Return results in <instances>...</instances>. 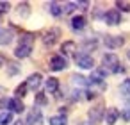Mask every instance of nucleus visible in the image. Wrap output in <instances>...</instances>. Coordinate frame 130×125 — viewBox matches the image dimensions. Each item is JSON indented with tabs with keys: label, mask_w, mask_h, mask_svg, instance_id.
Segmentation results:
<instances>
[{
	"label": "nucleus",
	"mask_w": 130,
	"mask_h": 125,
	"mask_svg": "<svg viewBox=\"0 0 130 125\" xmlns=\"http://www.w3.org/2000/svg\"><path fill=\"white\" fill-rule=\"evenodd\" d=\"M84 98H86V100H93V98H96V93H94V91L86 89V91H84Z\"/></svg>",
	"instance_id": "473e14b6"
},
{
	"label": "nucleus",
	"mask_w": 130,
	"mask_h": 125,
	"mask_svg": "<svg viewBox=\"0 0 130 125\" xmlns=\"http://www.w3.org/2000/svg\"><path fill=\"white\" fill-rule=\"evenodd\" d=\"M41 82H43V75H41L39 72H36V73L29 75V79L25 80L27 88H29V89H32V91H36V89H38V88L41 86Z\"/></svg>",
	"instance_id": "9d476101"
},
{
	"label": "nucleus",
	"mask_w": 130,
	"mask_h": 125,
	"mask_svg": "<svg viewBox=\"0 0 130 125\" xmlns=\"http://www.w3.org/2000/svg\"><path fill=\"white\" fill-rule=\"evenodd\" d=\"M34 104H36V107H45V105L48 104L46 95H45L43 91H38V93H36V100H34Z\"/></svg>",
	"instance_id": "4be33fe9"
},
{
	"label": "nucleus",
	"mask_w": 130,
	"mask_h": 125,
	"mask_svg": "<svg viewBox=\"0 0 130 125\" xmlns=\"http://www.w3.org/2000/svg\"><path fill=\"white\" fill-rule=\"evenodd\" d=\"M103 45L107 48H110V50H116V48H119V47L125 45V38L123 36H110V34H107L103 38Z\"/></svg>",
	"instance_id": "423d86ee"
},
{
	"label": "nucleus",
	"mask_w": 130,
	"mask_h": 125,
	"mask_svg": "<svg viewBox=\"0 0 130 125\" xmlns=\"http://www.w3.org/2000/svg\"><path fill=\"white\" fill-rule=\"evenodd\" d=\"M126 55H128V59H130V50H128V52H126Z\"/></svg>",
	"instance_id": "58836bf2"
},
{
	"label": "nucleus",
	"mask_w": 130,
	"mask_h": 125,
	"mask_svg": "<svg viewBox=\"0 0 130 125\" xmlns=\"http://www.w3.org/2000/svg\"><path fill=\"white\" fill-rule=\"evenodd\" d=\"M7 107H9V98L2 96V98H0V109H7Z\"/></svg>",
	"instance_id": "72a5a7b5"
},
{
	"label": "nucleus",
	"mask_w": 130,
	"mask_h": 125,
	"mask_svg": "<svg viewBox=\"0 0 130 125\" xmlns=\"http://www.w3.org/2000/svg\"><path fill=\"white\" fill-rule=\"evenodd\" d=\"M102 68H103L107 73H125V68L119 64L118 55L112 54V52L103 54V57H102Z\"/></svg>",
	"instance_id": "f257e3e1"
},
{
	"label": "nucleus",
	"mask_w": 130,
	"mask_h": 125,
	"mask_svg": "<svg viewBox=\"0 0 130 125\" xmlns=\"http://www.w3.org/2000/svg\"><path fill=\"white\" fill-rule=\"evenodd\" d=\"M103 22H105L107 25H110V27L119 25V23H121V13H119V11H116V9L105 11V13H103Z\"/></svg>",
	"instance_id": "6e6552de"
},
{
	"label": "nucleus",
	"mask_w": 130,
	"mask_h": 125,
	"mask_svg": "<svg viewBox=\"0 0 130 125\" xmlns=\"http://www.w3.org/2000/svg\"><path fill=\"white\" fill-rule=\"evenodd\" d=\"M75 63L82 70H93L94 68V59L91 55H87V54H82V52L75 54Z\"/></svg>",
	"instance_id": "7ed1b4c3"
},
{
	"label": "nucleus",
	"mask_w": 130,
	"mask_h": 125,
	"mask_svg": "<svg viewBox=\"0 0 130 125\" xmlns=\"http://www.w3.org/2000/svg\"><path fill=\"white\" fill-rule=\"evenodd\" d=\"M116 11L130 13V2H125V0H118V2H116Z\"/></svg>",
	"instance_id": "cd10ccee"
},
{
	"label": "nucleus",
	"mask_w": 130,
	"mask_h": 125,
	"mask_svg": "<svg viewBox=\"0 0 130 125\" xmlns=\"http://www.w3.org/2000/svg\"><path fill=\"white\" fill-rule=\"evenodd\" d=\"M20 72H22V68H20L18 63H9V61H7V75H9V77H14V75H18Z\"/></svg>",
	"instance_id": "b1692460"
},
{
	"label": "nucleus",
	"mask_w": 130,
	"mask_h": 125,
	"mask_svg": "<svg viewBox=\"0 0 130 125\" xmlns=\"http://www.w3.org/2000/svg\"><path fill=\"white\" fill-rule=\"evenodd\" d=\"M68 68V59L66 57H62V55H52V59H50V70L52 72H62V70H66Z\"/></svg>",
	"instance_id": "0eeeda50"
},
{
	"label": "nucleus",
	"mask_w": 130,
	"mask_h": 125,
	"mask_svg": "<svg viewBox=\"0 0 130 125\" xmlns=\"http://www.w3.org/2000/svg\"><path fill=\"white\" fill-rule=\"evenodd\" d=\"M75 9H77L75 2H68V4H64V6H62V13H66V15H71Z\"/></svg>",
	"instance_id": "c756f323"
},
{
	"label": "nucleus",
	"mask_w": 130,
	"mask_h": 125,
	"mask_svg": "<svg viewBox=\"0 0 130 125\" xmlns=\"http://www.w3.org/2000/svg\"><path fill=\"white\" fill-rule=\"evenodd\" d=\"M4 64H7V59H6V55H4V54H0V68H2Z\"/></svg>",
	"instance_id": "f704fd0d"
},
{
	"label": "nucleus",
	"mask_w": 130,
	"mask_h": 125,
	"mask_svg": "<svg viewBox=\"0 0 130 125\" xmlns=\"http://www.w3.org/2000/svg\"><path fill=\"white\" fill-rule=\"evenodd\" d=\"M103 116H105V109H103V104H96L94 107H91L89 109V113H87V118H89V123H100L102 120H103Z\"/></svg>",
	"instance_id": "20e7f679"
},
{
	"label": "nucleus",
	"mask_w": 130,
	"mask_h": 125,
	"mask_svg": "<svg viewBox=\"0 0 130 125\" xmlns=\"http://www.w3.org/2000/svg\"><path fill=\"white\" fill-rule=\"evenodd\" d=\"M77 125H93V123H89V121H78Z\"/></svg>",
	"instance_id": "4c0bfd02"
},
{
	"label": "nucleus",
	"mask_w": 130,
	"mask_h": 125,
	"mask_svg": "<svg viewBox=\"0 0 130 125\" xmlns=\"http://www.w3.org/2000/svg\"><path fill=\"white\" fill-rule=\"evenodd\" d=\"M9 113H16V114H20V113H23L25 111V105H23V102L20 100V98H9Z\"/></svg>",
	"instance_id": "2eb2a0df"
},
{
	"label": "nucleus",
	"mask_w": 130,
	"mask_h": 125,
	"mask_svg": "<svg viewBox=\"0 0 130 125\" xmlns=\"http://www.w3.org/2000/svg\"><path fill=\"white\" fill-rule=\"evenodd\" d=\"M41 121H43V113H41V109H38L34 105V109H30L29 114H27L25 125H39Z\"/></svg>",
	"instance_id": "1a4fd4ad"
},
{
	"label": "nucleus",
	"mask_w": 130,
	"mask_h": 125,
	"mask_svg": "<svg viewBox=\"0 0 130 125\" xmlns=\"http://www.w3.org/2000/svg\"><path fill=\"white\" fill-rule=\"evenodd\" d=\"M70 25H71V29H73V31H84V29H86V25H87V20H86V16L77 15V16H73V18H71Z\"/></svg>",
	"instance_id": "ddd939ff"
},
{
	"label": "nucleus",
	"mask_w": 130,
	"mask_h": 125,
	"mask_svg": "<svg viewBox=\"0 0 130 125\" xmlns=\"http://www.w3.org/2000/svg\"><path fill=\"white\" fill-rule=\"evenodd\" d=\"M77 7H89V2H75Z\"/></svg>",
	"instance_id": "c9c22d12"
},
{
	"label": "nucleus",
	"mask_w": 130,
	"mask_h": 125,
	"mask_svg": "<svg viewBox=\"0 0 130 125\" xmlns=\"http://www.w3.org/2000/svg\"><path fill=\"white\" fill-rule=\"evenodd\" d=\"M105 77H107V72H105L103 68H98V70H93V73H91V77L87 79V82H89V84H96V86H100L102 89H105V82H103Z\"/></svg>",
	"instance_id": "39448f33"
},
{
	"label": "nucleus",
	"mask_w": 130,
	"mask_h": 125,
	"mask_svg": "<svg viewBox=\"0 0 130 125\" xmlns=\"http://www.w3.org/2000/svg\"><path fill=\"white\" fill-rule=\"evenodd\" d=\"M9 9H11V4L9 2H0V15L9 13Z\"/></svg>",
	"instance_id": "7c9ffc66"
},
{
	"label": "nucleus",
	"mask_w": 130,
	"mask_h": 125,
	"mask_svg": "<svg viewBox=\"0 0 130 125\" xmlns=\"http://www.w3.org/2000/svg\"><path fill=\"white\" fill-rule=\"evenodd\" d=\"M34 34L32 32H23L20 38H18V45H27V47H32L34 45Z\"/></svg>",
	"instance_id": "a211bd4d"
},
{
	"label": "nucleus",
	"mask_w": 130,
	"mask_h": 125,
	"mask_svg": "<svg viewBox=\"0 0 130 125\" xmlns=\"http://www.w3.org/2000/svg\"><path fill=\"white\" fill-rule=\"evenodd\" d=\"M71 80H73V84H77V86H89L87 79H86L84 75H80V73H73V75H71Z\"/></svg>",
	"instance_id": "393cba45"
},
{
	"label": "nucleus",
	"mask_w": 130,
	"mask_h": 125,
	"mask_svg": "<svg viewBox=\"0 0 130 125\" xmlns=\"http://www.w3.org/2000/svg\"><path fill=\"white\" fill-rule=\"evenodd\" d=\"M119 116H121L125 121H130V107H125L123 113H119Z\"/></svg>",
	"instance_id": "2f4dec72"
},
{
	"label": "nucleus",
	"mask_w": 130,
	"mask_h": 125,
	"mask_svg": "<svg viewBox=\"0 0 130 125\" xmlns=\"http://www.w3.org/2000/svg\"><path fill=\"white\" fill-rule=\"evenodd\" d=\"M13 125H25V121H22V120H16V121H13Z\"/></svg>",
	"instance_id": "e433bc0d"
},
{
	"label": "nucleus",
	"mask_w": 130,
	"mask_h": 125,
	"mask_svg": "<svg viewBox=\"0 0 130 125\" xmlns=\"http://www.w3.org/2000/svg\"><path fill=\"white\" fill-rule=\"evenodd\" d=\"M103 120H105L107 125H114V123L119 120V111H118L116 107H109V109H105V116H103Z\"/></svg>",
	"instance_id": "f8f14e48"
},
{
	"label": "nucleus",
	"mask_w": 130,
	"mask_h": 125,
	"mask_svg": "<svg viewBox=\"0 0 130 125\" xmlns=\"http://www.w3.org/2000/svg\"><path fill=\"white\" fill-rule=\"evenodd\" d=\"M75 48H77V45H75V41H64L62 45H61V55L64 57L66 54H73L75 52Z\"/></svg>",
	"instance_id": "aec40b11"
},
{
	"label": "nucleus",
	"mask_w": 130,
	"mask_h": 125,
	"mask_svg": "<svg viewBox=\"0 0 130 125\" xmlns=\"http://www.w3.org/2000/svg\"><path fill=\"white\" fill-rule=\"evenodd\" d=\"M30 54H32V47L18 45V47L14 48V57H16V59H27Z\"/></svg>",
	"instance_id": "dca6fc26"
},
{
	"label": "nucleus",
	"mask_w": 130,
	"mask_h": 125,
	"mask_svg": "<svg viewBox=\"0 0 130 125\" xmlns=\"http://www.w3.org/2000/svg\"><path fill=\"white\" fill-rule=\"evenodd\" d=\"M61 38V29L59 27H52L43 34V45L45 47H54Z\"/></svg>",
	"instance_id": "f03ea898"
},
{
	"label": "nucleus",
	"mask_w": 130,
	"mask_h": 125,
	"mask_svg": "<svg viewBox=\"0 0 130 125\" xmlns=\"http://www.w3.org/2000/svg\"><path fill=\"white\" fill-rule=\"evenodd\" d=\"M48 11H50L52 16L59 18V16L62 15V6H61L59 2H48Z\"/></svg>",
	"instance_id": "6ab92c4d"
},
{
	"label": "nucleus",
	"mask_w": 130,
	"mask_h": 125,
	"mask_svg": "<svg viewBox=\"0 0 130 125\" xmlns=\"http://www.w3.org/2000/svg\"><path fill=\"white\" fill-rule=\"evenodd\" d=\"M45 88H46L48 93H57V91H59V80H57L55 77H48V79L45 80Z\"/></svg>",
	"instance_id": "f3484780"
},
{
	"label": "nucleus",
	"mask_w": 130,
	"mask_h": 125,
	"mask_svg": "<svg viewBox=\"0 0 130 125\" xmlns=\"http://www.w3.org/2000/svg\"><path fill=\"white\" fill-rule=\"evenodd\" d=\"M119 91H121L123 95H130V79H126V80H123V82H121Z\"/></svg>",
	"instance_id": "c85d7f7f"
},
{
	"label": "nucleus",
	"mask_w": 130,
	"mask_h": 125,
	"mask_svg": "<svg viewBox=\"0 0 130 125\" xmlns=\"http://www.w3.org/2000/svg\"><path fill=\"white\" fill-rule=\"evenodd\" d=\"M50 125H68V118L66 114H57V116H50L48 118Z\"/></svg>",
	"instance_id": "412c9836"
},
{
	"label": "nucleus",
	"mask_w": 130,
	"mask_h": 125,
	"mask_svg": "<svg viewBox=\"0 0 130 125\" xmlns=\"http://www.w3.org/2000/svg\"><path fill=\"white\" fill-rule=\"evenodd\" d=\"M80 47H82V54L89 55V52H93V50L98 48V41H96V38H87V39H84L80 43Z\"/></svg>",
	"instance_id": "4468645a"
},
{
	"label": "nucleus",
	"mask_w": 130,
	"mask_h": 125,
	"mask_svg": "<svg viewBox=\"0 0 130 125\" xmlns=\"http://www.w3.org/2000/svg\"><path fill=\"white\" fill-rule=\"evenodd\" d=\"M11 123H13V113L9 111L0 113V125H11Z\"/></svg>",
	"instance_id": "a878e982"
},
{
	"label": "nucleus",
	"mask_w": 130,
	"mask_h": 125,
	"mask_svg": "<svg viewBox=\"0 0 130 125\" xmlns=\"http://www.w3.org/2000/svg\"><path fill=\"white\" fill-rule=\"evenodd\" d=\"M13 39H14V34H13L11 29L0 27V45H2V47H7V45L13 43Z\"/></svg>",
	"instance_id": "9b49d317"
},
{
	"label": "nucleus",
	"mask_w": 130,
	"mask_h": 125,
	"mask_svg": "<svg viewBox=\"0 0 130 125\" xmlns=\"http://www.w3.org/2000/svg\"><path fill=\"white\" fill-rule=\"evenodd\" d=\"M18 15H20L22 18H27V16L30 15V6H29L27 2H20V4H18Z\"/></svg>",
	"instance_id": "5701e85b"
},
{
	"label": "nucleus",
	"mask_w": 130,
	"mask_h": 125,
	"mask_svg": "<svg viewBox=\"0 0 130 125\" xmlns=\"http://www.w3.org/2000/svg\"><path fill=\"white\" fill-rule=\"evenodd\" d=\"M27 91H29L27 84H25V82H22V84H20V86H18V88L14 89V95H16V98H20V100H22V98H23V96L27 95Z\"/></svg>",
	"instance_id": "bb28decb"
}]
</instances>
